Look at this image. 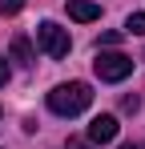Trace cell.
Here are the masks:
<instances>
[{"label":"cell","instance_id":"6da1fadb","mask_svg":"<svg viewBox=\"0 0 145 149\" xmlns=\"http://www.w3.org/2000/svg\"><path fill=\"white\" fill-rule=\"evenodd\" d=\"M89 105H93V89H89L85 81L56 85V89L48 93V109H52L56 117H77V113H85Z\"/></svg>","mask_w":145,"mask_h":149},{"label":"cell","instance_id":"7a4b0ae2","mask_svg":"<svg viewBox=\"0 0 145 149\" xmlns=\"http://www.w3.org/2000/svg\"><path fill=\"white\" fill-rule=\"evenodd\" d=\"M36 45H40V52H48L52 61L69 56V49H72L69 32H65V28L56 24V20H40V24H36Z\"/></svg>","mask_w":145,"mask_h":149},{"label":"cell","instance_id":"3957f363","mask_svg":"<svg viewBox=\"0 0 145 149\" xmlns=\"http://www.w3.org/2000/svg\"><path fill=\"white\" fill-rule=\"evenodd\" d=\"M93 73L101 77V81H109V85H117V81H125V77L133 73V56H125V52H101L97 49Z\"/></svg>","mask_w":145,"mask_h":149},{"label":"cell","instance_id":"277c9868","mask_svg":"<svg viewBox=\"0 0 145 149\" xmlns=\"http://www.w3.org/2000/svg\"><path fill=\"white\" fill-rule=\"evenodd\" d=\"M113 137H117V117L113 113H101V117L89 121V145H109Z\"/></svg>","mask_w":145,"mask_h":149},{"label":"cell","instance_id":"5b68a950","mask_svg":"<svg viewBox=\"0 0 145 149\" xmlns=\"http://www.w3.org/2000/svg\"><path fill=\"white\" fill-rule=\"evenodd\" d=\"M69 16L81 20V24H89V20L101 16V4H93V0H69Z\"/></svg>","mask_w":145,"mask_h":149},{"label":"cell","instance_id":"8992f818","mask_svg":"<svg viewBox=\"0 0 145 149\" xmlns=\"http://www.w3.org/2000/svg\"><path fill=\"white\" fill-rule=\"evenodd\" d=\"M12 61H16V65H32V61H36L28 36H12Z\"/></svg>","mask_w":145,"mask_h":149},{"label":"cell","instance_id":"52a82bcc","mask_svg":"<svg viewBox=\"0 0 145 149\" xmlns=\"http://www.w3.org/2000/svg\"><path fill=\"white\" fill-rule=\"evenodd\" d=\"M125 32H129V36H145V12H133V16L125 20Z\"/></svg>","mask_w":145,"mask_h":149},{"label":"cell","instance_id":"ba28073f","mask_svg":"<svg viewBox=\"0 0 145 149\" xmlns=\"http://www.w3.org/2000/svg\"><path fill=\"white\" fill-rule=\"evenodd\" d=\"M20 8H24V0H0V12H4V16H16Z\"/></svg>","mask_w":145,"mask_h":149},{"label":"cell","instance_id":"9c48e42d","mask_svg":"<svg viewBox=\"0 0 145 149\" xmlns=\"http://www.w3.org/2000/svg\"><path fill=\"white\" fill-rule=\"evenodd\" d=\"M121 109H125V113H137V109H141V97H125Z\"/></svg>","mask_w":145,"mask_h":149},{"label":"cell","instance_id":"30bf717a","mask_svg":"<svg viewBox=\"0 0 145 149\" xmlns=\"http://www.w3.org/2000/svg\"><path fill=\"white\" fill-rule=\"evenodd\" d=\"M65 149H93V145H89V141H81V137H69V141H65Z\"/></svg>","mask_w":145,"mask_h":149},{"label":"cell","instance_id":"8fae6325","mask_svg":"<svg viewBox=\"0 0 145 149\" xmlns=\"http://www.w3.org/2000/svg\"><path fill=\"white\" fill-rule=\"evenodd\" d=\"M4 81H8V61L0 56V89H4Z\"/></svg>","mask_w":145,"mask_h":149},{"label":"cell","instance_id":"7c38bea8","mask_svg":"<svg viewBox=\"0 0 145 149\" xmlns=\"http://www.w3.org/2000/svg\"><path fill=\"white\" fill-rule=\"evenodd\" d=\"M121 149H145V145H141V141H125Z\"/></svg>","mask_w":145,"mask_h":149}]
</instances>
